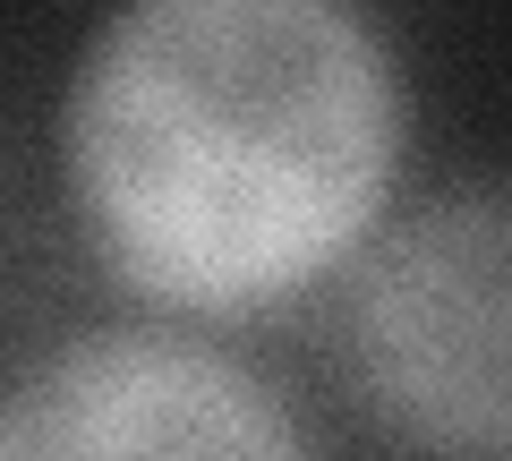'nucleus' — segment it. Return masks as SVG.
Wrapping results in <instances>:
<instances>
[{
	"label": "nucleus",
	"mask_w": 512,
	"mask_h": 461,
	"mask_svg": "<svg viewBox=\"0 0 512 461\" xmlns=\"http://www.w3.org/2000/svg\"><path fill=\"white\" fill-rule=\"evenodd\" d=\"M410 86L367 0H111L60 86V197L111 291L256 325L367 257Z\"/></svg>",
	"instance_id": "f257e3e1"
},
{
	"label": "nucleus",
	"mask_w": 512,
	"mask_h": 461,
	"mask_svg": "<svg viewBox=\"0 0 512 461\" xmlns=\"http://www.w3.org/2000/svg\"><path fill=\"white\" fill-rule=\"evenodd\" d=\"M359 410L419 461H512V180L427 197L350 265Z\"/></svg>",
	"instance_id": "f03ea898"
},
{
	"label": "nucleus",
	"mask_w": 512,
	"mask_h": 461,
	"mask_svg": "<svg viewBox=\"0 0 512 461\" xmlns=\"http://www.w3.org/2000/svg\"><path fill=\"white\" fill-rule=\"evenodd\" d=\"M0 461H325L231 342L171 316L77 325L0 385Z\"/></svg>",
	"instance_id": "7ed1b4c3"
}]
</instances>
